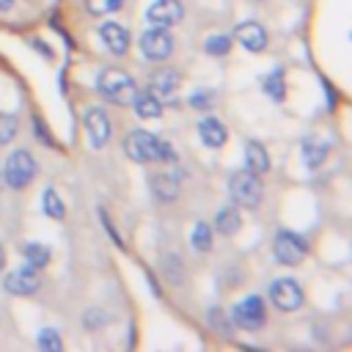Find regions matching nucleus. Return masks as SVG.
<instances>
[{
    "instance_id": "obj_13",
    "label": "nucleus",
    "mask_w": 352,
    "mask_h": 352,
    "mask_svg": "<svg viewBox=\"0 0 352 352\" xmlns=\"http://www.w3.org/2000/svg\"><path fill=\"white\" fill-rule=\"evenodd\" d=\"M99 38H102V44H104L113 55H124V52L129 50V33H126V28H121L118 22H104V25L99 28Z\"/></svg>"
},
{
    "instance_id": "obj_6",
    "label": "nucleus",
    "mask_w": 352,
    "mask_h": 352,
    "mask_svg": "<svg viewBox=\"0 0 352 352\" xmlns=\"http://www.w3.org/2000/svg\"><path fill=\"white\" fill-rule=\"evenodd\" d=\"M231 322L239 327V330H248V333H256L264 327L267 322V308H264V300L250 294L245 300H239L231 311Z\"/></svg>"
},
{
    "instance_id": "obj_24",
    "label": "nucleus",
    "mask_w": 352,
    "mask_h": 352,
    "mask_svg": "<svg viewBox=\"0 0 352 352\" xmlns=\"http://www.w3.org/2000/svg\"><path fill=\"white\" fill-rule=\"evenodd\" d=\"M16 129H19L16 116H11V113H0V146L11 143V140L16 138Z\"/></svg>"
},
{
    "instance_id": "obj_21",
    "label": "nucleus",
    "mask_w": 352,
    "mask_h": 352,
    "mask_svg": "<svg viewBox=\"0 0 352 352\" xmlns=\"http://www.w3.org/2000/svg\"><path fill=\"white\" fill-rule=\"evenodd\" d=\"M22 253H25L28 267H33V270L47 267V264H50V258H52L50 248H47V245H41V242H28V245L22 248Z\"/></svg>"
},
{
    "instance_id": "obj_3",
    "label": "nucleus",
    "mask_w": 352,
    "mask_h": 352,
    "mask_svg": "<svg viewBox=\"0 0 352 352\" xmlns=\"http://www.w3.org/2000/svg\"><path fill=\"white\" fill-rule=\"evenodd\" d=\"M33 176H36V160H33V154L28 148L11 151L8 160H6V165H3L6 184L14 187V190H22V187H28L33 182Z\"/></svg>"
},
{
    "instance_id": "obj_22",
    "label": "nucleus",
    "mask_w": 352,
    "mask_h": 352,
    "mask_svg": "<svg viewBox=\"0 0 352 352\" xmlns=\"http://www.w3.org/2000/svg\"><path fill=\"white\" fill-rule=\"evenodd\" d=\"M41 209H44L47 217H52V220H63V214H66L63 198H60L58 190H52V187H47V190L41 192Z\"/></svg>"
},
{
    "instance_id": "obj_18",
    "label": "nucleus",
    "mask_w": 352,
    "mask_h": 352,
    "mask_svg": "<svg viewBox=\"0 0 352 352\" xmlns=\"http://www.w3.org/2000/svg\"><path fill=\"white\" fill-rule=\"evenodd\" d=\"M151 190H154V195L160 201L168 204V201H173L179 195V179L170 176V173H157V176H151Z\"/></svg>"
},
{
    "instance_id": "obj_16",
    "label": "nucleus",
    "mask_w": 352,
    "mask_h": 352,
    "mask_svg": "<svg viewBox=\"0 0 352 352\" xmlns=\"http://www.w3.org/2000/svg\"><path fill=\"white\" fill-rule=\"evenodd\" d=\"M245 165H248V170H253L256 176H261V173L270 170V154H267V148H264L258 140H248V143H245Z\"/></svg>"
},
{
    "instance_id": "obj_14",
    "label": "nucleus",
    "mask_w": 352,
    "mask_h": 352,
    "mask_svg": "<svg viewBox=\"0 0 352 352\" xmlns=\"http://www.w3.org/2000/svg\"><path fill=\"white\" fill-rule=\"evenodd\" d=\"M179 88V72L176 69H160L157 74H151V94L157 99H173Z\"/></svg>"
},
{
    "instance_id": "obj_23",
    "label": "nucleus",
    "mask_w": 352,
    "mask_h": 352,
    "mask_svg": "<svg viewBox=\"0 0 352 352\" xmlns=\"http://www.w3.org/2000/svg\"><path fill=\"white\" fill-rule=\"evenodd\" d=\"M190 242H192L195 250H212V228L206 223H195L192 234H190Z\"/></svg>"
},
{
    "instance_id": "obj_5",
    "label": "nucleus",
    "mask_w": 352,
    "mask_h": 352,
    "mask_svg": "<svg viewBox=\"0 0 352 352\" xmlns=\"http://www.w3.org/2000/svg\"><path fill=\"white\" fill-rule=\"evenodd\" d=\"M272 253H275V258H278L280 264L294 267V264H300V261L308 256V242H305V236H302V234L283 228V231H278V234H275Z\"/></svg>"
},
{
    "instance_id": "obj_27",
    "label": "nucleus",
    "mask_w": 352,
    "mask_h": 352,
    "mask_svg": "<svg viewBox=\"0 0 352 352\" xmlns=\"http://www.w3.org/2000/svg\"><path fill=\"white\" fill-rule=\"evenodd\" d=\"M204 50H206L209 55H226V52L231 50V36H226V33H214V36L206 38Z\"/></svg>"
},
{
    "instance_id": "obj_29",
    "label": "nucleus",
    "mask_w": 352,
    "mask_h": 352,
    "mask_svg": "<svg viewBox=\"0 0 352 352\" xmlns=\"http://www.w3.org/2000/svg\"><path fill=\"white\" fill-rule=\"evenodd\" d=\"M209 324H212V330L220 333V336H228V333H231V319L223 316L220 308H212V311H209Z\"/></svg>"
},
{
    "instance_id": "obj_8",
    "label": "nucleus",
    "mask_w": 352,
    "mask_h": 352,
    "mask_svg": "<svg viewBox=\"0 0 352 352\" xmlns=\"http://www.w3.org/2000/svg\"><path fill=\"white\" fill-rule=\"evenodd\" d=\"M270 300L280 311H297L302 305V289L294 278H278L270 286Z\"/></svg>"
},
{
    "instance_id": "obj_9",
    "label": "nucleus",
    "mask_w": 352,
    "mask_h": 352,
    "mask_svg": "<svg viewBox=\"0 0 352 352\" xmlns=\"http://www.w3.org/2000/svg\"><path fill=\"white\" fill-rule=\"evenodd\" d=\"M82 126H85L88 143L94 148H102L110 140V118L102 107H85L82 110Z\"/></svg>"
},
{
    "instance_id": "obj_1",
    "label": "nucleus",
    "mask_w": 352,
    "mask_h": 352,
    "mask_svg": "<svg viewBox=\"0 0 352 352\" xmlns=\"http://www.w3.org/2000/svg\"><path fill=\"white\" fill-rule=\"evenodd\" d=\"M96 91L113 102V104H132L135 94H138V85L132 80V74H126L124 69H102L99 77H96Z\"/></svg>"
},
{
    "instance_id": "obj_4",
    "label": "nucleus",
    "mask_w": 352,
    "mask_h": 352,
    "mask_svg": "<svg viewBox=\"0 0 352 352\" xmlns=\"http://www.w3.org/2000/svg\"><path fill=\"white\" fill-rule=\"evenodd\" d=\"M228 192L234 198L236 206H245V209H256L261 204V182L253 170H236L231 179H228Z\"/></svg>"
},
{
    "instance_id": "obj_7",
    "label": "nucleus",
    "mask_w": 352,
    "mask_h": 352,
    "mask_svg": "<svg viewBox=\"0 0 352 352\" xmlns=\"http://www.w3.org/2000/svg\"><path fill=\"white\" fill-rule=\"evenodd\" d=\"M140 52L148 60H165L173 52V36L168 33V28H148L140 36Z\"/></svg>"
},
{
    "instance_id": "obj_25",
    "label": "nucleus",
    "mask_w": 352,
    "mask_h": 352,
    "mask_svg": "<svg viewBox=\"0 0 352 352\" xmlns=\"http://www.w3.org/2000/svg\"><path fill=\"white\" fill-rule=\"evenodd\" d=\"M264 94H270L275 102L283 99V69H275L272 74H267V80H264Z\"/></svg>"
},
{
    "instance_id": "obj_19",
    "label": "nucleus",
    "mask_w": 352,
    "mask_h": 352,
    "mask_svg": "<svg viewBox=\"0 0 352 352\" xmlns=\"http://www.w3.org/2000/svg\"><path fill=\"white\" fill-rule=\"evenodd\" d=\"M242 220H239V209L236 206H223L217 214H214V228L223 234V236H234L239 231Z\"/></svg>"
},
{
    "instance_id": "obj_26",
    "label": "nucleus",
    "mask_w": 352,
    "mask_h": 352,
    "mask_svg": "<svg viewBox=\"0 0 352 352\" xmlns=\"http://www.w3.org/2000/svg\"><path fill=\"white\" fill-rule=\"evenodd\" d=\"M38 349H44V352H60V349H63V341H60L58 330L44 327V330L38 333Z\"/></svg>"
},
{
    "instance_id": "obj_12",
    "label": "nucleus",
    "mask_w": 352,
    "mask_h": 352,
    "mask_svg": "<svg viewBox=\"0 0 352 352\" xmlns=\"http://www.w3.org/2000/svg\"><path fill=\"white\" fill-rule=\"evenodd\" d=\"M234 38L250 52H261L267 47V30L258 22H239L234 30Z\"/></svg>"
},
{
    "instance_id": "obj_2",
    "label": "nucleus",
    "mask_w": 352,
    "mask_h": 352,
    "mask_svg": "<svg viewBox=\"0 0 352 352\" xmlns=\"http://www.w3.org/2000/svg\"><path fill=\"white\" fill-rule=\"evenodd\" d=\"M124 154L135 162H157L162 160V140L146 129H132L124 138Z\"/></svg>"
},
{
    "instance_id": "obj_20",
    "label": "nucleus",
    "mask_w": 352,
    "mask_h": 352,
    "mask_svg": "<svg viewBox=\"0 0 352 352\" xmlns=\"http://www.w3.org/2000/svg\"><path fill=\"white\" fill-rule=\"evenodd\" d=\"M327 151H330V146H327L324 140L308 138V140L302 143V162H305L308 168H316V165H322V162L327 160Z\"/></svg>"
},
{
    "instance_id": "obj_11",
    "label": "nucleus",
    "mask_w": 352,
    "mask_h": 352,
    "mask_svg": "<svg viewBox=\"0 0 352 352\" xmlns=\"http://www.w3.org/2000/svg\"><path fill=\"white\" fill-rule=\"evenodd\" d=\"M3 286H6L8 294L30 297V294H36V292L41 289V278H38V272H36L33 267H22V270L8 272L6 280H3Z\"/></svg>"
},
{
    "instance_id": "obj_32",
    "label": "nucleus",
    "mask_w": 352,
    "mask_h": 352,
    "mask_svg": "<svg viewBox=\"0 0 352 352\" xmlns=\"http://www.w3.org/2000/svg\"><path fill=\"white\" fill-rule=\"evenodd\" d=\"M3 258H6V256H3V248H0V267H3Z\"/></svg>"
},
{
    "instance_id": "obj_30",
    "label": "nucleus",
    "mask_w": 352,
    "mask_h": 352,
    "mask_svg": "<svg viewBox=\"0 0 352 352\" xmlns=\"http://www.w3.org/2000/svg\"><path fill=\"white\" fill-rule=\"evenodd\" d=\"M209 99H212L209 94H204V96H201V94H195V96L190 99V104H192V107H206V104H209Z\"/></svg>"
},
{
    "instance_id": "obj_10",
    "label": "nucleus",
    "mask_w": 352,
    "mask_h": 352,
    "mask_svg": "<svg viewBox=\"0 0 352 352\" xmlns=\"http://www.w3.org/2000/svg\"><path fill=\"white\" fill-rule=\"evenodd\" d=\"M182 16H184L182 0H154L146 11V22H151V28H173L176 22H182Z\"/></svg>"
},
{
    "instance_id": "obj_31",
    "label": "nucleus",
    "mask_w": 352,
    "mask_h": 352,
    "mask_svg": "<svg viewBox=\"0 0 352 352\" xmlns=\"http://www.w3.org/2000/svg\"><path fill=\"white\" fill-rule=\"evenodd\" d=\"M14 6V0H0V11H8Z\"/></svg>"
},
{
    "instance_id": "obj_15",
    "label": "nucleus",
    "mask_w": 352,
    "mask_h": 352,
    "mask_svg": "<svg viewBox=\"0 0 352 352\" xmlns=\"http://www.w3.org/2000/svg\"><path fill=\"white\" fill-rule=\"evenodd\" d=\"M198 135H201V140H204L209 148H217V146H223V143L228 140V129H226V124L217 121V118H212V116L201 118V124H198Z\"/></svg>"
},
{
    "instance_id": "obj_17",
    "label": "nucleus",
    "mask_w": 352,
    "mask_h": 352,
    "mask_svg": "<svg viewBox=\"0 0 352 352\" xmlns=\"http://www.w3.org/2000/svg\"><path fill=\"white\" fill-rule=\"evenodd\" d=\"M132 107H135V113L140 116V118H160V113H162V99H157L151 91H138L135 94V99H132Z\"/></svg>"
},
{
    "instance_id": "obj_28",
    "label": "nucleus",
    "mask_w": 352,
    "mask_h": 352,
    "mask_svg": "<svg viewBox=\"0 0 352 352\" xmlns=\"http://www.w3.org/2000/svg\"><path fill=\"white\" fill-rule=\"evenodd\" d=\"M124 6V0H85V8L96 16H104V14H113Z\"/></svg>"
}]
</instances>
